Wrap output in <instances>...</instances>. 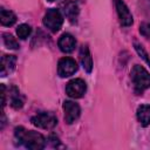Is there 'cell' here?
Returning <instances> with one entry per match:
<instances>
[{
	"label": "cell",
	"instance_id": "obj_3",
	"mask_svg": "<svg viewBox=\"0 0 150 150\" xmlns=\"http://www.w3.org/2000/svg\"><path fill=\"white\" fill-rule=\"evenodd\" d=\"M45 27L47 29H49L52 33H56L60 30V28L62 27L63 23V16L61 14V12L56 8H49L42 20Z\"/></svg>",
	"mask_w": 150,
	"mask_h": 150
},
{
	"label": "cell",
	"instance_id": "obj_14",
	"mask_svg": "<svg viewBox=\"0 0 150 150\" xmlns=\"http://www.w3.org/2000/svg\"><path fill=\"white\" fill-rule=\"evenodd\" d=\"M9 103L14 109H21L23 105V98L16 87H12L9 89Z\"/></svg>",
	"mask_w": 150,
	"mask_h": 150
},
{
	"label": "cell",
	"instance_id": "obj_9",
	"mask_svg": "<svg viewBox=\"0 0 150 150\" xmlns=\"http://www.w3.org/2000/svg\"><path fill=\"white\" fill-rule=\"evenodd\" d=\"M61 8H62V12L63 14L66 15V18L71 22V23H75L77 21V18H79V13H80V8L77 6V4L75 1H71V0H67L64 1L62 5H61Z\"/></svg>",
	"mask_w": 150,
	"mask_h": 150
},
{
	"label": "cell",
	"instance_id": "obj_1",
	"mask_svg": "<svg viewBox=\"0 0 150 150\" xmlns=\"http://www.w3.org/2000/svg\"><path fill=\"white\" fill-rule=\"evenodd\" d=\"M14 137L19 145H23L30 150H41L47 144V141L42 134L34 130H27L23 127H16L14 129Z\"/></svg>",
	"mask_w": 150,
	"mask_h": 150
},
{
	"label": "cell",
	"instance_id": "obj_7",
	"mask_svg": "<svg viewBox=\"0 0 150 150\" xmlns=\"http://www.w3.org/2000/svg\"><path fill=\"white\" fill-rule=\"evenodd\" d=\"M114 4H115V8L117 12L121 26L130 27L134 23V18H132V14L129 11L128 6L125 5V2L123 0H114Z\"/></svg>",
	"mask_w": 150,
	"mask_h": 150
},
{
	"label": "cell",
	"instance_id": "obj_2",
	"mask_svg": "<svg viewBox=\"0 0 150 150\" xmlns=\"http://www.w3.org/2000/svg\"><path fill=\"white\" fill-rule=\"evenodd\" d=\"M130 77L136 94L139 95L150 88V74L143 66L135 64L130 71Z\"/></svg>",
	"mask_w": 150,
	"mask_h": 150
},
{
	"label": "cell",
	"instance_id": "obj_4",
	"mask_svg": "<svg viewBox=\"0 0 150 150\" xmlns=\"http://www.w3.org/2000/svg\"><path fill=\"white\" fill-rule=\"evenodd\" d=\"M30 122L33 125L40 128V129H53L57 124V118L54 114L42 111L38 112L30 118Z\"/></svg>",
	"mask_w": 150,
	"mask_h": 150
},
{
	"label": "cell",
	"instance_id": "obj_5",
	"mask_svg": "<svg viewBox=\"0 0 150 150\" xmlns=\"http://www.w3.org/2000/svg\"><path fill=\"white\" fill-rule=\"evenodd\" d=\"M87 91V84L82 79H73L66 86V94L71 98H81Z\"/></svg>",
	"mask_w": 150,
	"mask_h": 150
},
{
	"label": "cell",
	"instance_id": "obj_11",
	"mask_svg": "<svg viewBox=\"0 0 150 150\" xmlns=\"http://www.w3.org/2000/svg\"><path fill=\"white\" fill-rule=\"evenodd\" d=\"M79 56H80V61H81V64L84 68V70L87 73H91V70H93V56H91L90 50H89L87 45H83L80 48Z\"/></svg>",
	"mask_w": 150,
	"mask_h": 150
},
{
	"label": "cell",
	"instance_id": "obj_20",
	"mask_svg": "<svg viewBox=\"0 0 150 150\" xmlns=\"http://www.w3.org/2000/svg\"><path fill=\"white\" fill-rule=\"evenodd\" d=\"M1 87V97H2V107H5V104H6V87H5V84H1L0 86Z\"/></svg>",
	"mask_w": 150,
	"mask_h": 150
},
{
	"label": "cell",
	"instance_id": "obj_16",
	"mask_svg": "<svg viewBox=\"0 0 150 150\" xmlns=\"http://www.w3.org/2000/svg\"><path fill=\"white\" fill-rule=\"evenodd\" d=\"M2 41H4V45L6 48L8 49H19V42L16 41V39L12 35V34H8V33H4L2 34Z\"/></svg>",
	"mask_w": 150,
	"mask_h": 150
},
{
	"label": "cell",
	"instance_id": "obj_6",
	"mask_svg": "<svg viewBox=\"0 0 150 150\" xmlns=\"http://www.w3.org/2000/svg\"><path fill=\"white\" fill-rule=\"evenodd\" d=\"M79 69L77 62L71 57H62L57 63V74L60 77H69L74 75Z\"/></svg>",
	"mask_w": 150,
	"mask_h": 150
},
{
	"label": "cell",
	"instance_id": "obj_17",
	"mask_svg": "<svg viewBox=\"0 0 150 150\" xmlns=\"http://www.w3.org/2000/svg\"><path fill=\"white\" fill-rule=\"evenodd\" d=\"M30 33H32V28H30V26L27 25V23H21V25H19L18 28H16V35H18L21 40L27 39V38L30 35Z\"/></svg>",
	"mask_w": 150,
	"mask_h": 150
},
{
	"label": "cell",
	"instance_id": "obj_21",
	"mask_svg": "<svg viewBox=\"0 0 150 150\" xmlns=\"http://www.w3.org/2000/svg\"><path fill=\"white\" fill-rule=\"evenodd\" d=\"M48 1H50V2H52V1H55V0H48Z\"/></svg>",
	"mask_w": 150,
	"mask_h": 150
},
{
	"label": "cell",
	"instance_id": "obj_8",
	"mask_svg": "<svg viewBox=\"0 0 150 150\" xmlns=\"http://www.w3.org/2000/svg\"><path fill=\"white\" fill-rule=\"evenodd\" d=\"M63 111H64V122L67 124H73L81 115V108L77 103L73 101L63 102Z\"/></svg>",
	"mask_w": 150,
	"mask_h": 150
},
{
	"label": "cell",
	"instance_id": "obj_19",
	"mask_svg": "<svg viewBox=\"0 0 150 150\" xmlns=\"http://www.w3.org/2000/svg\"><path fill=\"white\" fill-rule=\"evenodd\" d=\"M139 33L144 38L150 39V22H142L139 25Z\"/></svg>",
	"mask_w": 150,
	"mask_h": 150
},
{
	"label": "cell",
	"instance_id": "obj_18",
	"mask_svg": "<svg viewBox=\"0 0 150 150\" xmlns=\"http://www.w3.org/2000/svg\"><path fill=\"white\" fill-rule=\"evenodd\" d=\"M134 48H135V50L137 52V54L144 60V62L150 67V56L148 55V53H146V50L143 48V46H142L141 43H138L137 41H135V42H134Z\"/></svg>",
	"mask_w": 150,
	"mask_h": 150
},
{
	"label": "cell",
	"instance_id": "obj_12",
	"mask_svg": "<svg viewBox=\"0 0 150 150\" xmlns=\"http://www.w3.org/2000/svg\"><path fill=\"white\" fill-rule=\"evenodd\" d=\"M16 64V56L15 55H2L1 57V76H6L7 74L12 73Z\"/></svg>",
	"mask_w": 150,
	"mask_h": 150
},
{
	"label": "cell",
	"instance_id": "obj_13",
	"mask_svg": "<svg viewBox=\"0 0 150 150\" xmlns=\"http://www.w3.org/2000/svg\"><path fill=\"white\" fill-rule=\"evenodd\" d=\"M136 116L142 127H148L150 124V104H141L137 108Z\"/></svg>",
	"mask_w": 150,
	"mask_h": 150
},
{
	"label": "cell",
	"instance_id": "obj_15",
	"mask_svg": "<svg viewBox=\"0 0 150 150\" xmlns=\"http://www.w3.org/2000/svg\"><path fill=\"white\" fill-rule=\"evenodd\" d=\"M0 22H1L2 26H6V27L13 26L16 22V15L12 11H8L6 8H1V11H0Z\"/></svg>",
	"mask_w": 150,
	"mask_h": 150
},
{
	"label": "cell",
	"instance_id": "obj_10",
	"mask_svg": "<svg viewBox=\"0 0 150 150\" xmlns=\"http://www.w3.org/2000/svg\"><path fill=\"white\" fill-rule=\"evenodd\" d=\"M57 46H59L61 52H63L66 54H69L75 49V46H76L75 38L69 33H64L59 38Z\"/></svg>",
	"mask_w": 150,
	"mask_h": 150
}]
</instances>
